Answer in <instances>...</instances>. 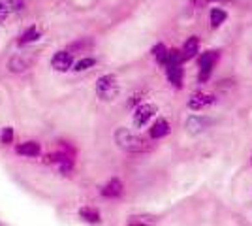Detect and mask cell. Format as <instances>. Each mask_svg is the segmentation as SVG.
<instances>
[{
	"mask_svg": "<svg viewBox=\"0 0 252 226\" xmlns=\"http://www.w3.org/2000/svg\"><path fill=\"white\" fill-rule=\"evenodd\" d=\"M115 141L121 149L128 151V153H149L153 151V143L141 136H137L128 129H117Z\"/></svg>",
	"mask_w": 252,
	"mask_h": 226,
	"instance_id": "cell-1",
	"label": "cell"
},
{
	"mask_svg": "<svg viewBox=\"0 0 252 226\" xmlns=\"http://www.w3.org/2000/svg\"><path fill=\"white\" fill-rule=\"evenodd\" d=\"M96 95L102 98V100H113L119 95V83H117L115 75L111 74L102 75L96 81Z\"/></svg>",
	"mask_w": 252,
	"mask_h": 226,
	"instance_id": "cell-2",
	"label": "cell"
},
{
	"mask_svg": "<svg viewBox=\"0 0 252 226\" xmlns=\"http://www.w3.org/2000/svg\"><path fill=\"white\" fill-rule=\"evenodd\" d=\"M219 59H220V53H219V51H205V53L200 55V59H198V66H200L198 81H200V83L209 81L211 74H213V68L217 66Z\"/></svg>",
	"mask_w": 252,
	"mask_h": 226,
	"instance_id": "cell-3",
	"label": "cell"
},
{
	"mask_svg": "<svg viewBox=\"0 0 252 226\" xmlns=\"http://www.w3.org/2000/svg\"><path fill=\"white\" fill-rule=\"evenodd\" d=\"M155 115H157V106L143 102V104H139L136 108V111H134V125H136V127H145Z\"/></svg>",
	"mask_w": 252,
	"mask_h": 226,
	"instance_id": "cell-4",
	"label": "cell"
},
{
	"mask_svg": "<svg viewBox=\"0 0 252 226\" xmlns=\"http://www.w3.org/2000/svg\"><path fill=\"white\" fill-rule=\"evenodd\" d=\"M215 100H217L215 95H209V93H201V91H198V93H194V95L189 98V108L192 109V111H201V109L213 106V104H215Z\"/></svg>",
	"mask_w": 252,
	"mask_h": 226,
	"instance_id": "cell-5",
	"label": "cell"
},
{
	"mask_svg": "<svg viewBox=\"0 0 252 226\" xmlns=\"http://www.w3.org/2000/svg\"><path fill=\"white\" fill-rule=\"evenodd\" d=\"M51 66L57 72H68L74 66V55L70 53L68 49L66 51H57L51 59Z\"/></svg>",
	"mask_w": 252,
	"mask_h": 226,
	"instance_id": "cell-6",
	"label": "cell"
},
{
	"mask_svg": "<svg viewBox=\"0 0 252 226\" xmlns=\"http://www.w3.org/2000/svg\"><path fill=\"white\" fill-rule=\"evenodd\" d=\"M19 10H23V0H0V23Z\"/></svg>",
	"mask_w": 252,
	"mask_h": 226,
	"instance_id": "cell-7",
	"label": "cell"
},
{
	"mask_svg": "<svg viewBox=\"0 0 252 226\" xmlns=\"http://www.w3.org/2000/svg\"><path fill=\"white\" fill-rule=\"evenodd\" d=\"M181 51H183V57H185V61H190V59H194L196 55L200 53V38H198V36H190L189 40L185 42V45L181 47Z\"/></svg>",
	"mask_w": 252,
	"mask_h": 226,
	"instance_id": "cell-8",
	"label": "cell"
},
{
	"mask_svg": "<svg viewBox=\"0 0 252 226\" xmlns=\"http://www.w3.org/2000/svg\"><path fill=\"white\" fill-rule=\"evenodd\" d=\"M169 130H171V127H169L168 121L166 119H158L157 123L151 127V130H149V136L153 140H160V138H166L168 136Z\"/></svg>",
	"mask_w": 252,
	"mask_h": 226,
	"instance_id": "cell-9",
	"label": "cell"
},
{
	"mask_svg": "<svg viewBox=\"0 0 252 226\" xmlns=\"http://www.w3.org/2000/svg\"><path fill=\"white\" fill-rule=\"evenodd\" d=\"M123 191H125V187L119 179H109L102 187V196H105V198H119V196H123Z\"/></svg>",
	"mask_w": 252,
	"mask_h": 226,
	"instance_id": "cell-10",
	"label": "cell"
},
{
	"mask_svg": "<svg viewBox=\"0 0 252 226\" xmlns=\"http://www.w3.org/2000/svg\"><path fill=\"white\" fill-rule=\"evenodd\" d=\"M166 72H168V79L173 87L181 89L183 87V65H168L166 66Z\"/></svg>",
	"mask_w": 252,
	"mask_h": 226,
	"instance_id": "cell-11",
	"label": "cell"
},
{
	"mask_svg": "<svg viewBox=\"0 0 252 226\" xmlns=\"http://www.w3.org/2000/svg\"><path fill=\"white\" fill-rule=\"evenodd\" d=\"M157 217L149 215V213H141V215L128 217V226H155L157 225Z\"/></svg>",
	"mask_w": 252,
	"mask_h": 226,
	"instance_id": "cell-12",
	"label": "cell"
},
{
	"mask_svg": "<svg viewBox=\"0 0 252 226\" xmlns=\"http://www.w3.org/2000/svg\"><path fill=\"white\" fill-rule=\"evenodd\" d=\"M17 153L23 157H38L42 153V147L38 141H25L21 145H17Z\"/></svg>",
	"mask_w": 252,
	"mask_h": 226,
	"instance_id": "cell-13",
	"label": "cell"
},
{
	"mask_svg": "<svg viewBox=\"0 0 252 226\" xmlns=\"http://www.w3.org/2000/svg\"><path fill=\"white\" fill-rule=\"evenodd\" d=\"M40 36H42V31L38 29V27H31V29H27L25 32L21 34V38H19V45H29L32 42H38L40 40Z\"/></svg>",
	"mask_w": 252,
	"mask_h": 226,
	"instance_id": "cell-14",
	"label": "cell"
},
{
	"mask_svg": "<svg viewBox=\"0 0 252 226\" xmlns=\"http://www.w3.org/2000/svg\"><path fill=\"white\" fill-rule=\"evenodd\" d=\"M79 217L87 221V223H91V225H96V223H100V211L96 209V207H91V205H85L79 209Z\"/></svg>",
	"mask_w": 252,
	"mask_h": 226,
	"instance_id": "cell-15",
	"label": "cell"
},
{
	"mask_svg": "<svg viewBox=\"0 0 252 226\" xmlns=\"http://www.w3.org/2000/svg\"><path fill=\"white\" fill-rule=\"evenodd\" d=\"M31 66V59L25 55H15L10 61V70L11 72H25Z\"/></svg>",
	"mask_w": 252,
	"mask_h": 226,
	"instance_id": "cell-16",
	"label": "cell"
},
{
	"mask_svg": "<svg viewBox=\"0 0 252 226\" xmlns=\"http://www.w3.org/2000/svg\"><path fill=\"white\" fill-rule=\"evenodd\" d=\"M226 19H228V13L222 10V8H213V10H211L209 21H211V27H213V29H219Z\"/></svg>",
	"mask_w": 252,
	"mask_h": 226,
	"instance_id": "cell-17",
	"label": "cell"
},
{
	"mask_svg": "<svg viewBox=\"0 0 252 226\" xmlns=\"http://www.w3.org/2000/svg\"><path fill=\"white\" fill-rule=\"evenodd\" d=\"M153 55H155V59H157V63H160L162 66L168 65V55H169V49L164 45V43H157L155 47H153Z\"/></svg>",
	"mask_w": 252,
	"mask_h": 226,
	"instance_id": "cell-18",
	"label": "cell"
},
{
	"mask_svg": "<svg viewBox=\"0 0 252 226\" xmlns=\"http://www.w3.org/2000/svg\"><path fill=\"white\" fill-rule=\"evenodd\" d=\"M205 127H207V121L201 117H189V121H187V130L192 132V134H198Z\"/></svg>",
	"mask_w": 252,
	"mask_h": 226,
	"instance_id": "cell-19",
	"label": "cell"
},
{
	"mask_svg": "<svg viewBox=\"0 0 252 226\" xmlns=\"http://www.w3.org/2000/svg\"><path fill=\"white\" fill-rule=\"evenodd\" d=\"M94 65H96V59H93V57H85V59H81V61H77V63H75L74 70L75 72H85V70L93 68Z\"/></svg>",
	"mask_w": 252,
	"mask_h": 226,
	"instance_id": "cell-20",
	"label": "cell"
},
{
	"mask_svg": "<svg viewBox=\"0 0 252 226\" xmlns=\"http://www.w3.org/2000/svg\"><path fill=\"white\" fill-rule=\"evenodd\" d=\"M0 143L2 145H11L13 143V129L11 127H4L0 132Z\"/></svg>",
	"mask_w": 252,
	"mask_h": 226,
	"instance_id": "cell-21",
	"label": "cell"
},
{
	"mask_svg": "<svg viewBox=\"0 0 252 226\" xmlns=\"http://www.w3.org/2000/svg\"><path fill=\"white\" fill-rule=\"evenodd\" d=\"M209 2H219V0H209Z\"/></svg>",
	"mask_w": 252,
	"mask_h": 226,
	"instance_id": "cell-22",
	"label": "cell"
},
{
	"mask_svg": "<svg viewBox=\"0 0 252 226\" xmlns=\"http://www.w3.org/2000/svg\"><path fill=\"white\" fill-rule=\"evenodd\" d=\"M251 164H252V159H251Z\"/></svg>",
	"mask_w": 252,
	"mask_h": 226,
	"instance_id": "cell-23",
	"label": "cell"
}]
</instances>
